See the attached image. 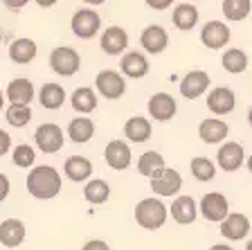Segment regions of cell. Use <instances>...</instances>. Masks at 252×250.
Segmentation results:
<instances>
[{
	"label": "cell",
	"instance_id": "1",
	"mask_svg": "<svg viewBox=\"0 0 252 250\" xmlns=\"http://www.w3.org/2000/svg\"><path fill=\"white\" fill-rule=\"evenodd\" d=\"M61 185H63L61 174H59L52 165L32 167L25 178V187H27V192H30V196L38 198V201H50V198L59 196Z\"/></svg>",
	"mask_w": 252,
	"mask_h": 250
},
{
	"label": "cell",
	"instance_id": "2",
	"mask_svg": "<svg viewBox=\"0 0 252 250\" xmlns=\"http://www.w3.org/2000/svg\"><path fill=\"white\" fill-rule=\"evenodd\" d=\"M135 223L144 230H158L162 228L164 221L169 216V210L164 208V203L160 198L151 196V198H142L140 203L135 205Z\"/></svg>",
	"mask_w": 252,
	"mask_h": 250
},
{
	"label": "cell",
	"instance_id": "3",
	"mask_svg": "<svg viewBox=\"0 0 252 250\" xmlns=\"http://www.w3.org/2000/svg\"><path fill=\"white\" fill-rule=\"evenodd\" d=\"M50 68L57 74H61V77H72L81 68V57H79V52L74 47H68V45L54 47L50 52Z\"/></svg>",
	"mask_w": 252,
	"mask_h": 250
},
{
	"label": "cell",
	"instance_id": "4",
	"mask_svg": "<svg viewBox=\"0 0 252 250\" xmlns=\"http://www.w3.org/2000/svg\"><path fill=\"white\" fill-rule=\"evenodd\" d=\"M34 140H36V149L41 153H59L63 149L65 136H63V129L59 124L45 122V124H41L36 129Z\"/></svg>",
	"mask_w": 252,
	"mask_h": 250
},
{
	"label": "cell",
	"instance_id": "5",
	"mask_svg": "<svg viewBox=\"0 0 252 250\" xmlns=\"http://www.w3.org/2000/svg\"><path fill=\"white\" fill-rule=\"evenodd\" d=\"M198 210L203 214L205 221H212V223H220L230 214V203H227L225 194L220 192H210L200 198Z\"/></svg>",
	"mask_w": 252,
	"mask_h": 250
},
{
	"label": "cell",
	"instance_id": "6",
	"mask_svg": "<svg viewBox=\"0 0 252 250\" xmlns=\"http://www.w3.org/2000/svg\"><path fill=\"white\" fill-rule=\"evenodd\" d=\"M72 34L79 38H93L97 36V32L101 30V16L94 9H79L72 16Z\"/></svg>",
	"mask_w": 252,
	"mask_h": 250
},
{
	"label": "cell",
	"instance_id": "7",
	"mask_svg": "<svg viewBox=\"0 0 252 250\" xmlns=\"http://www.w3.org/2000/svg\"><path fill=\"white\" fill-rule=\"evenodd\" d=\"M94 86H97V93L106 99H120L126 93L124 77L120 72H115V70H101L94 77Z\"/></svg>",
	"mask_w": 252,
	"mask_h": 250
},
{
	"label": "cell",
	"instance_id": "8",
	"mask_svg": "<svg viewBox=\"0 0 252 250\" xmlns=\"http://www.w3.org/2000/svg\"><path fill=\"white\" fill-rule=\"evenodd\" d=\"M246 162V151L239 142H223L216 153V165L223 169V172L232 174V172H239Z\"/></svg>",
	"mask_w": 252,
	"mask_h": 250
},
{
	"label": "cell",
	"instance_id": "9",
	"mask_svg": "<svg viewBox=\"0 0 252 250\" xmlns=\"http://www.w3.org/2000/svg\"><path fill=\"white\" fill-rule=\"evenodd\" d=\"M104 160L110 169L115 172H124L128 169L133 162V153H131V146L126 144L124 140H110L104 149Z\"/></svg>",
	"mask_w": 252,
	"mask_h": 250
},
{
	"label": "cell",
	"instance_id": "10",
	"mask_svg": "<svg viewBox=\"0 0 252 250\" xmlns=\"http://www.w3.org/2000/svg\"><path fill=\"white\" fill-rule=\"evenodd\" d=\"M149 115H151L156 122H171L178 113V104L176 99L171 97L169 93H156L149 97Z\"/></svg>",
	"mask_w": 252,
	"mask_h": 250
},
{
	"label": "cell",
	"instance_id": "11",
	"mask_svg": "<svg viewBox=\"0 0 252 250\" xmlns=\"http://www.w3.org/2000/svg\"><path fill=\"white\" fill-rule=\"evenodd\" d=\"M183 187V176L171 167H164L162 172H158L151 178V189L158 196H176Z\"/></svg>",
	"mask_w": 252,
	"mask_h": 250
},
{
	"label": "cell",
	"instance_id": "12",
	"mask_svg": "<svg viewBox=\"0 0 252 250\" xmlns=\"http://www.w3.org/2000/svg\"><path fill=\"white\" fill-rule=\"evenodd\" d=\"M212 86V79L205 70H191L180 79V95L185 99H198L200 95L207 93V88Z\"/></svg>",
	"mask_w": 252,
	"mask_h": 250
},
{
	"label": "cell",
	"instance_id": "13",
	"mask_svg": "<svg viewBox=\"0 0 252 250\" xmlns=\"http://www.w3.org/2000/svg\"><path fill=\"white\" fill-rule=\"evenodd\" d=\"M230 27L225 23L220 21H210L205 23L203 30H200V41H203L205 47H210V50H220V47H225L230 43Z\"/></svg>",
	"mask_w": 252,
	"mask_h": 250
},
{
	"label": "cell",
	"instance_id": "14",
	"mask_svg": "<svg viewBox=\"0 0 252 250\" xmlns=\"http://www.w3.org/2000/svg\"><path fill=\"white\" fill-rule=\"evenodd\" d=\"M140 45L149 54H160L169 45V34L162 25H147L140 34Z\"/></svg>",
	"mask_w": 252,
	"mask_h": 250
},
{
	"label": "cell",
	"instance_id": "15",
	"mask_svg": "<svg viewBox=\"0 0 252 250\" xmlns=\"http://www.w3.org/2000/svg\"><path fill=\"white\" fill-rule=\"evenodd\" d=\"M250 232V219L241 212H230L220 221V235L230 241H241Z\"/></svg>",
	"mask_w": 252,
	"mask_h": 250
},
{
	"label": "cell",
	"instance_id": "16",
	"mask_svg": "<svg viewBox=\"0 0 252 250\" xmlns=\"http://www.w3.org/2000/svg\"><path fill=\"white\" fill-rule=\"evenodd\" d=\"M234 106H236V95H234V90H230L227 86H216V88L210 90V95H207V108H210L216 117L232 113Z\"/></svg>",
	"mask_w": 252,
	"mask_h": 250
},
{
	"label": "cell",
	"instance_id": "17",
	"mask_svg": "<svg viewBox=\"0 0 252 250\" xmlns=\"http://www.w3.org/2000/svg\"><path fill=\"white\" fill-rule=\"evenodd\" d=\"M34 95H36L34 83L25 77H18V79H11L9 81L5 97L9 99L11 106H30V102L34 99Z\"/></svg>",
	"mask_w": 252,
	"mask_h": 250
},
{
	"label": "cell",
	"instance_id": "18",
	"mask_svg": "<svg viewBox=\"0 0 252 250\" xmlns=\"http://www.w3.org/2000/svg\"><path fill=\"white\" fill-rule=\"evenodd\" d=\"M169 214L173 216V221H176V223L189 225V223H194L196 216H198V208H196L194 198L187 196V194H183V196L173 198L171 208H169Z\"/></svg>",
	"mask_w": 252,
	"mask_h": 250
},
{
	"label": "cell",
	"instance_id": "19",
	"mask_svg": "<svg viewBox=\"0 0 252 250\" xmlns=\"http://www.w3.org/2000/svg\"><path fill=\"white\" fill-rule=\"evenodd\" d=\"M120 68H122V74H126L128 79H142L149 74L151 66H149V59L144 54L133 50V52H126L120 59Z\"/></svg>",
	"mask_w": 252,
	"mask_h": 250
},
{
	"label": "cell",
	"instance_id": "20",
	"mask_svg": "<svg viewBox=\"0 0 252 250\" xmlns=\"http://www.w3.org/2000/svg\"><path fill=\"white\" fill-rule=\"evenodd\" d=\"M99 45L106 54H113V57H115V54H122L126 47H128V34H126L122 27L110 25V27H106L104 34H101Z\"/></svg>",
	"mask_w": 252,
	"mask_h": 250
},
{
	"label": "cell",
	"instance_id": "21",
	"mask_svg": "<svg viewBox=\"0 0 252 250\" xmlns=\"http://www.w3.org/2000/svg\"><path fill=\"white\" fill-rule=\"evenodd\" d=\"M25 223L21 219H5L0 223V244L5 248H18L25 241Z\"/></svg>",
	"mask_w": 252,
	"mask_h": 250
},
{
	"label": "cell",
	"instance_id": "22",
	"mask_svg": "<svg viewBox=\"0 0 252 250\" xmlns=\"http://www.w3.org/2000/svg\"><path fill=\"white\" fill-rule=\"evenodd\" d=\"M227 133H230V126L223 120H219V117L203 120L198 126V136L205 144H219V142H223L227 138Z\"/></svg>",
	"mask_w": 252,
	"mask_h": 250
},
{
	"label": "cell",
	"instance_id": "23",
	"mask_svg": "<svg viewBox=\"0 0 252 250\" xmlns=\"http://www.w3.org/2000/svg\"><path fill=\"white\" fill-rule=\"evenodd\" d=\"M9 59L14 63H18V66H27V63H32L34 59H36V52L38 47L36 43L32 41V38H14V41L9 43Z\"/></svg>",
	"mask_w": 252,
	"mask_h": 250
},
{
	"label": "cell",
	"instance_id": "24",
	"mask_svg": "<svg viewBox=\"0 0 252 250\" xmlns=\"http://www.w3.org/2000/svg\"><path fill=\"white\" fill-rule=\"evenodd\" d=\"M38 102L47 110H59L65 104V90H63L61 83H43L41 90H38Z\"/></svg>",
	"mask_w": 252,
	"mask_h": 250
},
{
	"label": "cell",
	"instance_id": "25",
	"mask_svg": "<svg viewBox=\"0 0 252 250\" xmlns=\"http://www.w3.org/2000/svg\"><path fill=\"white\" fill-rule=\"evenodd\" d=\"M151 133H153V126L147 117H142V115H135L131 120H126L124 124V136L126 140L131 142H147L151 140Z\"/></svg>",
	"mask_w": 252,
	"mask_h": 250
},
{
	"label": "cell",
	"instance_id": "26",
	"mask_svg": "<svg viewBox=\"0 0 252 250\" xmlns=\"http://www.w3.org/2000/svg\"><path fill=\"white\" fill-rule=\"evenodd\" d=\"M63 172L72 182H84L86 178L93 176V162L84 156H70L63 165Z\"/></svg>",
	"mask_w": 252,
	"mask_h": 250
},
{
	"label": "cell",
	"instance_id": "27",
	"mask_svg": "<svg viewBox=\"0 0 252 250\" xmlns=\"http://www.w3.org/2000/svg\"><path fill=\"white\" fill-rule=\"evenodd\" d=\"M171 23L176 30L180 32H189L194 30L196 23H198V9H196L191 2H185V5H178L171 14Z\"/></svg>",
	"mask_w": 252,
	"mask_h": 250
},
{
	"label": "cell",
	"instance_id": "28",
	"mask_svg": "<svg viewBox=\"0 0 252 250\" xmlns=\"http://www.w3.org/2000/svg\"><path fill=\"white\" fill-rule=\"evenodd\" d=\"M93 136H94V122L90 117H86V115L74 117L68 124V138L72 142H77V144H84V142L93 140Z\"/></svg>",
	"mask_w": 252,
	"mask_h": 250
},
{
	"label": "cell",
	"instance_id": "29",
	"mask_svg": "<svg viewBox=\"0 0 252 250\" xmlns=\"http://www.w3.org/2000/svg\"><path fill=\"white\" fill-rule=\"evenodd\" d=\"M164 167L167 165H164L162 153H158V151H144L137 158V172H140L142 176H147L149 180H151L158 172H162Z\"/></svg>",
	"mask_w": 252,
	"mask_h": 250
},
{
	"label": "cell",
	"instance_id": "30",
	"mask_svg": "<svg viewBox=\"0 0 252 250\" xmlns=\"http://www.w3.org/2000/svg\"><path fill=\"white\" fill-rule=\"evenodd\" d=\"M110 196V185L101 178H93L90 182H86L84 187V198L88 201L90 205H101L106 203Z\"/></svg>",
	"mask_w": 252,
	"mask_h": 250
},
{
	"label": "cell",
	"instance_id": "31",
	"mask_svg": "<svg viewBox=\"0 0 252 250\" xmlns=\"http://www.w3.org/2000/svg\"><path fill=\"white\" fill-rule=\"evenodd\" d=\"M220 66L232 74H241L248 70V54L239 47H232V50H225L223 57H220Z\"/></svg>",
	"mask_w": 252,
	"mask_h": 250
},
{
	"label": "cell",
	"instance_id": "32",
	"mask_svg": "<svg viewBox=\"0 0 252 250\" xmlns=\"http://www.w3.org/2000/svg\"><path fill=\"white\" fill-rule=\"evenodd\" d=\"M72 108L81 115L93 113V110L97 108V93H94L93 88H88V86L77 88L72 93Z\"/></svg>",
	"mask_w": 252,
	"mask_h": 250
},
{
	"label": "cell",
	"instance_id": "33",
	"mask_svg": "<svg viewBox=\"0 0 252 250\" xmlns=\"http://www.w3.org/2000/svg\"><path fill=\"white\" fill-rule=\"evenodd\" d=\"M252 9V2L250 0H223V16L227 21H246L248 14Z\"/></svg>",
	"mask_w": 252,
	"mask_h": 250
},
{
	"label": "cell",
	"instance_id": "34",
	"mask_svg": "<svg viewBox=\"0 0 252 250\" xmlns=\"http://www.w3.org/2000/svg\"><path fill=\"white\" fill-rule=\"evenodd\" d=\"M189 169H191V174H194L196 180H200V182L212 180V178H214V174H216V165L210 160V158H205V156L191 158Z\"/></svg>",
	"mask_w": 252,
	"mask_h": 250
},
{
	"label": "cell",
	"instance_id": "35",
	"mask_svg": "<svg viewBox=\"0 0 252 250\" xmlns=\"http://www.w3.org/2000/svg\"><path fill=\"white\" fill-rule=\"evenodd\" d=\"M5 117L11 126L23 129V126H27L32 122V108L30 106H11L9 104V108L5 110Z\"/></svg>",
	"mask_w": 252,
	"mask_h": 250
},
{
	"label": "cell",
	"instance_id": "36",
	"mask_svg": "<svg viewBox=\"0 0 252 250\" xmlns=\"http://www.w3.org/2000/svg\"><path fill=\"white\" fill-rule=\"evenodd\" d=\"M11 160H14L16 167L32 169L34 162H36V151H34V146H30V144H18L14 151H11Z\"/></svg>",
	"mask_w": 252,
	"mask_h": 250
},
{
	"label": "cell",
	"instance_id": "37",
	"mask_svg": "<svg viewBox=\"0 0 252 250\" xmlns=\"http://www.w3.org/2000/svg\"><path fill=\"white\" fill-rule=\"evenodd\" d=\"M9 149H11V136L5 129H0V156L9 153Z\"/></svg>",
	"mask_w": 252,
	"mask_h": 250
},
{
	"label": "cell",
	"instance_id": "38",
	"mask_svg": "<svg viewBox=\"0 0 252 250\" xmlns=\"http://www.w3.org/2000/svg\"><path fill=\"white\" fill-rule=\"evenodd\" d=\"M9 189H11L9 178H7L5 174H0V203H2V201L9 196Z\"/></svg>",
	"mask_w": 252,
	"mask_h": 250
},
{
	"label": "cell",
	"instance_id": "39",
	"mask_svg": "<svg viewBox=\"0 0 252 250\" xmlns=\"http://www.w3.org/2000/svg\"><path fill=\"white\" fill-rule=\"evenodd\" d=\"M81 250H110V248H108V244L101 239H90V241H86Z\"/></svg>",
	"mask_w": 252,
	"mask_h": 250
},
{
	"label": "cell",
	"instance_id": "40",
	"mask_svg": "<svg viewBox=\"0 0 252 250\" xmlns=\"http://www.w3.org/2000/svg\"><path fill=\"white\" fill-rule=\"evenodd\" d=\"M147 5L151 7V9H156V11H164V9H169V7L173 5V0H147Z\"/></svg>",
	"mask_w": 252,
	"mask_h": 250
},
{
	"label": "cell",
	"instance_id": "41",
	"mask_svg": "<svg viewBox=\"0 0 252 250\" xmlns=\"http://www.w3.org/2000/svg\"><path fill=\"white\" fill-rule=\"evenodd\" d=\"M30 0H2V5L7 7V9H14V11H18V9H23V7L27 5Z\"/></svg>",
	"mask_w": 252,
	"mask_h": 250
},
{
	"label": "cell",
	"instance_id": "42",
	"mask_svg": "<svg viewBox=\"0 0 252 250\" xmlns=\"http://www.w3.org/2000/svg\"><path fill=\"white\" fill-rule=\"evenodd\" d=\"M57 2H59V0H36V5L38 7H45V9H47V7H52V5H57Z\"/></svg>",
	"mask_w": 252,
	"mask_h": 250
},
{
	"label": "cell",
	"instance_id": "43",
	"mask_svg": "<svg viewBox=\"0 0 252 250\" xmlns=\"http://www.w3.org/2000/svg\"><path fill=\"white\" fill-rule=\"evenodd\" d=\"M210 250H234V248H230L227 244H214Z\"/></svg>",
	"mask_w": 252,
	"mask_h": 250
},
{
	"label": "cell",
	"instance_id": "44",
	"mask_svg": "<svg viewBox=\"0 0 252 250\" xmlns=\"http://www.w3.org/2000/svg\"><path fill=\"white\" fill-rule=\"evenodd\" d=\"M86 5H104L106 0H84Z\"/></svg>",
	"mask_w": 252,
	"mask_h": 250
},
{
	"label": "cell",
	"instance_id": "45",
	"mask_svg": "<svg viewBox=\"0 0 252 250\" xmlns=\"http://www.w3.org/2000/svg\"><path fill=\"white\" fill-rule=\"evenodd\" d=\"M246 165H248V172L252 174V156H248V158H246Z\"/></svg>",
	"mask_w": 252,
	"mask_h": 250
},
{
	"label": "cell",
	"instance_id": "46",
	"mask_svg": "<svg viewBox=\"0 0 252 250\" xmlns=\"http://www.w3.org/2000/svg\"><path fill=\"white\" fill-rule=\"evenodd\" d=\"M2 106H5V93L0 90V110H2Z\"/></svg>",
	"mask_w": 252,
	"mask_h": 250
},
{
	"label": "cell",
	"instance_id": "47",
	"mask_svg": "<svg viewBox=\"0 0 252 250\" xmlns=\"http://www.w3.org/2000/svg\"><path fill=\"white\" fill-rule=\"evenodd\" d=\"M248 124H250V126H252V108H250V110H248Z\"/></svg>",
	"mask_w": 252,
	"mask_h": 250
},
{
	"label": "cell",
	"instance_id": "48",
	"mask_svg": "<svg viewBox=\"0 0 252 250\" xmlns=\"http://www.w3.org/2000/svg\"><path fill=\"white\" fill-rule=\"evenodd\" d=\"M246 250H252V239H250V241H248V244H246Z\"/></svg>",
	"mask_w": 252,
	"mask_h": 250
},
{
	"label": "cell",
	"instance_id": "49",
	"mask_svg": "<svg viewBox=\"0 0 252 250\" xmlns=\"http://www.w3.org/2000/svg\"><path fill=\"white\" fill-rule=\"evenodd\" d=\"M2 38H5V34H2V27H0V43H2Z\"/></svg>",
	"mask_w": 252,
	"mask_h": 250
},
{
	"label": "cell",
	"instance_id": "50",
	"mask_svg": "<svg viewBox=\"0 0 252 250\" xmlns=\"http://www.w3.org/2000/svg\"><path fill=\"white\" fill-rule=\"evenodd\" d=\"M189 2H194V0H189Z\"/></svg>",
	"mask_w": 252,
	"mask_h": 250
}]
</instances>
